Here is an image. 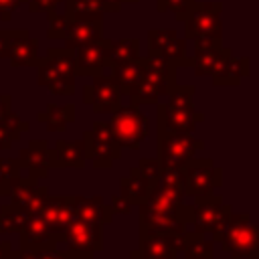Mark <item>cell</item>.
Wrapping results in <instances>:
<instances>
[{
    "label": "cell",
    "mask_w": 259,
    "mask_h": 259,
    "mask_svg": "<svg viewBox=\"0 0 259 259\" xmlns=\"http://www.w3.org/2000/svg\"><path fill=\"white\" fill-rule=\"evenodd\" d=\"M20 235V247L24 249H45V247H57V243H63V239L59 235H55L40 219L38 214H30L26 225L22 227Z\"/></svg>",
    "instance_id": "21"
},
{
    "label": "cell",
    "mask_w": 259,
    "mask_h": 259,
    "mask_svg": "<svg viewBox=\"0 0 259 259\" xmlns=\"http://www.w3.org/2000/svg\"><path fill=\"white\" fill-rule=\"evenodd\" d=\"M158 162L162 168H182L196 152L204 148V142L192 134L158 132Z\"/></svg>",
    "instance_id": "9"
},
{
    "label": "cell",
    "mask_w": 259,
    "mask_h": 259,
    "mask_svg": "<svg viewBox=\"0 0 259 259\" xmlns=\"http://www.w3.org/2000/svg\"><path fill=\"white\" fill-rule=\"evenodd\" d=\"M196 93L194 85H174V89L166 95V103L158 105V132H174V134H192L198 123L204 121V113L196 111L192 105V97Z\"/></svg>",
    "instance_id": "1"
},
{
    "label": "cell",
    "mask_w": 259,
    "mask_h": 259,
    "mask_svg": "<svg viewBox=\"0 0 259 259\" xmlns=\"http://www.w3.org/2000/svg\"><path fill=\"white\" fill-rule=\"evenodd\" d=\"M140 59V40L138 38H121V40H109L107 47V59H105V67H115L127 61H136Z\"/></svg>",
    "instance_id": "29"
},
{
    "label": "cell",
    "mask_w": 259,
    "mask_h": 259,
    "mask_svg": "<svg viewBox=\"0 0 259 259\" xmlns=\"http://www.w3.org/2000/svg\"><path fill=\"white\" fill-rule=\"evenodd\" d=\"M36 259H73L65 251H59L57 247H45L36 251Z\"/></svg>",
    "instance_id": "43"
},
{
    "label": "cell",
    "mask_w": 259,
    "mask_h": 259,
    "mask_svg": "<svg viewBox=\"0 0 259 259\" xmlns=\"http://www.w3.org/2000/svg\"><path fill=\"white\" fill-rule=\"evenodd\" d=\"M194 0H156V6L160 12H166V10H172L176 14V20H182L184 12L190 8Z\"/></svg>",
    "instance_id": "39"
},
{
    "label": "cell",
    "mask_w": 259,
    "mask_h": 259,
    "mask_svg": "<svg viewBox=\"0 0 259 259\" xmlns=\"http://www.w3.org/2000/svg\"><path fill=\"white\" fill-rule=\"evenodd\" d=\"M107 47H109L107 38L77 47L75 49V75L93 77V75L103 73L105 59H107Z\"/></svg>",
    "instance_id": "16"
},
{
    "label": "cell",
    "mask_w": 259,
    "mask_h": 259,
    "mask_svg": "<svg viewBox=\"0 0 259 259\" xmlns=\"http://www.w3.org/2000/svg\"><path fill=\"white\" fill-rule=\"evenodd\" d=\"M10 105H12V95L0 93V119L10 111Z\"/></svg>",
    "instance_id": "47"
},
{
    "label": "cell",
    "mask_w": 259,
    "mask_h": 259,
    "mask_svg": "<svg viewBox=\"0 0 259 259\" xmlns=\"http://www.w3.org/2000/svg\"><path fill=\"white\" fill-rule=\"evenodd\" d=\"M75 208H77V217L81 221H91V223H99V225H107L113 219V212L109 208V204H105L103 196L95 194V196H81L75 194Z\"/></svg>",
    "instance_id": "25"
},
{
    "label": "cell",
    "mask_w": 259,
    "mask_h": 259,
    "mask_svg": "<svg viewBox=\"0 0 259 259\" xmlns=\"http://www.w3.org/2000/svg\"><path fill=\"white\" fill-rule=\"evenodd\" d=\"M174 259H178V257H174Z\"/></svg>",
    "instance_id": "51"
},
{
    "label": "cell",
    "mask_w": 259,
    "mask_h": 259,
    "mask_svg": "<svg viewBox=\"0 0 259 259\" xmlns=\"http://www.w3.org/2000/svg\"><path fill=\"white\" fill-rule=\"evenodd\" d=\"M67 12H91V10H101L99 0H63ZM103 12V10H101Z\"/></svg>",
    "instance_id": "40"
},
{
    "label": "cell",
    "mask_w": 259,
    "mask_h": 259,
    "mask_svg": "<svg viewBox=\"0 0 259 259\" xmlns=\"http://www.w3.org/2000/svg\"><path fill=\"white\" fill-rule=\"evenodd\" d=\"M67 12V10H65ZM71 24L65 34V47L77 49L87 42H97L103 38V12L91 10V12H69Z\"/></svg>",
    "instance_id": "13"
},
{
    "label": "cell",
    "mask_w": 259,
    "mask_h": 259,
    "mask_svg": "<svg viewBox=\"0 0 259 259\" xmlns=\"http://www.w3.org/2000/svg\"><path fill=\"white\" fill-rule=\"evenodd\" d=\"M22 2H26L30 12H47V14H51V12H55V8L63 0H22Z\"/></svg>",
    "instance_id": "41"
},
{
    "label": "cell",
    "mask_w": 259,
    "mask_h": 259,
    "mask_svg": "<svg viewBox=\"0 0 259 259\" xmlns=\"http://www.w3.org/2000/svg\"><path fill=\"white\" fill-rule=\"evenodd\" d=\"M182 200L184 198H180V196L164 190L162 186L154 184L150 188L146 202L138 204V208L144 212H150V214H158V217H178V208H180Z\"/></svg>",
    "instance_id": "23"
},
{
    "label": "cell",
    "mask_w": 259,
    "mask_h": 259,
    "mask_svg": "<svg viewBox=\"0 0 259 259\" xmlns=\"http://www.w3.org/2000/svg\"><path fill=\"white\" fill-rule=\"evenodd\" d=\"M182 172L186 182V196H210L217 188L223 186V170L210 158H190L182 166Z\"/></svg>",
    "instance_id": "10"
},
{
    "label": "cell",
    "mask_w": 259,
    "mask_h": 259,
    "mask_svg": "<svg viewBox=\"0 0 259 259\" xmlns=\"http://www.w3.org/2000/svg\"><path fill=\"white\" fill-rule=\"evenodd\" d=\"M85 158L95 170H109L113 162L121 158V148L113 140L109 121H95L91 130L83 134Z\"/></svg>",
    "instance_id": "8"
},
{
    "label": "cell",
    "mask_w": 259,
    "mask_h": 259,
    "mask_svg": "<svg viewBox=\"0 0 259 259\" xmlns=\"http://www.w3.org/2000/svg\"><path fill=\"white\" fill-rule=\"evenodd\" d=\"M221 2H192L184 12V36L188 40H223Z\"/></svg>",
    "instance_id": "7"
},
{
    "label": "cell",
    "mask_w": 259,
    "mask_h": 259,
    "mask_svg": "<svg viewBox=\"0 0 259 259\" xmlns=\"http://www.w3.org/2000/svg\"><path fill=\"white\" fill-rule=\"evenodd\" d=\"M158 186H162L164 190L184 198L186 196V182H184V172L182 168H162L160 176H158Z\"/></svg>",
    "instance_id": "34"
},
{
    "label": "cell",
    "mask_w": 259,
    "mask_h": 259,
    "mask_svg": "<svg viewBox=\"0 0 259 259\" xmlns=\"http://www.w3.org/2000/svg\"><path fill=\"white\" fill-rule=\"evenodd\" d=\"M10 204H14L16 208L24 210L26 214H36L38 208L42 206L45 198L49 196L47 186L38 184V178L28 174V176H14L10 180Z\"/></svg>",
    "instance_id": "15"
},
{
    "label": "cell",
    "mask_w": 259,
    "mask_h": 259,
    "mask_svg": "<svg viewBox=\"0 0 259 259\" xmlns=\"http://www.w3.org/2000/svg\"><path fill=\"white\" fill-rule=\"evenodd\" d=\"M6 59L10 63V67H36L38 63V40L30 36V32L26 28L16 30L14 38L10 40Z\"/></svg>",
    "instance_id": "19"
},
{
    "label": "cell",
    "mask_w": 259,
    "mask_h": 259,
    "mask_svg": "<svg viewBox=\"0 0 259 259\" xmlns=\"http://www.w3.org/2000/svg\"><path fill=\"white\" fill-rule=\"evenodd\" d=\"M119 194L123 198H127L132 202V206H138L142 202H146L148 194H150V184L146 182V178L142 176V172L136 168L130 170V174H125L119 182Z\"/></svg>",
    "instance_id": "27"
},
{
    "label": "cell",
    "mask_w": 259,
    "mask_h": 259,
    "mask_svg": "<svg viewBox=\"0 0 259 259\" xmlns=\"http://www.w3.org/2000/svg\"><path fill=\"white\" fill-rule=\"evenodd\" d=\"M0 259H16V251L12 249L10 241H0Z\"/></svg>",
    "instance_id": "46"
},
{
    "label": "cell",
    "mask_w": 259,
    "mask_h": 259,
    "mask_svg": "<svg viewBox=\"0 0 259 259\" xmlns=\"http://www.w3.org/2000/svg\"><path fill=\"white\" fill-rule=\"evenodd\" d=\"M109 208H111L113 214H130L132 212V202L127 198H123L121 194H115V196H111Z\"/></svg>",
    "instance_id": "42"
},
{
    "label": "cell",
    "mask_w": 259,
    "mask_h": 259,
    "mask_svg": "<svg viewBox=\"0 0 259 259\" xmlns=\"http://www.w3.org/2000/svg\"><path fill=\"white\" fill-rule=\"evenodd\" d=\"M18 166L20 170H26L28 174L42 178L47 176L51 168V156H49V144L45 140H30L26 148L18 152Z\"/></svg>",
    "instance_id": "20"
},
{
    "label": "cell",
    "mask_w": 259,
    "mask_h": 259,
    "mask_svg": "<svg viewBox=\"0 0 259 259\" xmlns=\"http://www.w3.org/2000/svg\"><path fill=\"white\" fill-rule=\"evenodd\" d=\"M109 77L113 79V83L117 85L121 95H130L134 91V87L138 85V81L142 79V59L127 61V63L111 67V75Z\"/></svg>",
    "instance_id": "28"
},
{
    "label": "cell",
    "mask_w": 259,
    "mask_h": 259,
    "mask_svg": "<svg viewBox=\"0 0 259 259\" xmlns=\"http://www.w3.org/2000/svg\"><path fill=\"white\" fill-rule=\"evenodd\" d=\"M138 225H140V239L152 235H174L188 229L180 217H158L144 210H140Z\"/></svg>",
    "instance_id": "24"
},
{
    "label": "cell",
    "mask_w": 259,
    "mask_h": 259,
    "mask_svg": "<svg viewBox=\"0 0 259 259\" xmlns=\"http://www.w3.org/2000/svg\"><path fill=\"white\" fill-rule=\"evenodd\" d=\"M148 55L166 59L176 67L192 65V59L186 55V40L172 28H152L148 32Z\"/></svg>",
    "instance_id": "12"
},
{
    "label": "cell",
    "mask_w": 259,
    "mask_h": 259,
    "mask_svg": "<svg viewBox=\"0 0 259 259\" xmlns=\"http://www.w3.org/2000/svg\"><path fill=\"white\" fill-rule=\"evenodd\" d=\"M210 241L221 243L231 259H259V227L249 212H231L229 221L210 235Z\"/></svg>",
    "instance_id": "2"
},
{
    "label": "cell",
    "mask_w": 259,
    "mask_h": 259,
    "mask_svg": "<svg viewBox=\"0 0 259 259\" xmlns=\"http://www.w3.org/2000/svg\"><path fill=\"white\" fill-rule=\"evenodd\" d=\"M28 127V121H24L18 113L8 111L0 119V150H10L20 140L22 132H26Z\"/></svg>",
    "instance_id": "31"
},
{
    "label": "cell",
    "mask_w": 259,
    "mask_h": 259,
    "mask_svg": "<svg viewBox=\"0 0 259 259\" xmlns=\"http://www.w3.org/2000/svg\"><path fill=\"white\" fill-rule=\"evenodd\" d=\"M65 253L73 259H93L103 251V225L77 219L65 233Z\"/></svg>",
    "instance_id": "11"
},
{
    "label": "cell",
    "mask_w": 259,
    "mask_h": 259,
    "mask_svg": "<svg viewBox=\"0 0 259 259\" xmlns=\"http://www.w3.org/2000/svg\"><path fill=\"white\" fill-rule=\"evenodd\" d=\"M47 16H49L47 36H49V38H65L67 30H69V24H71V14H69V12H65V14L51 12V14H47Z\"/></svg>",
    "instance_id": "37"
},
{
    "label": "cell",
    "mask_w": 259,
    "mask_h": 259,
    "mask_svg": "<svg viewBox=\"0 0 259 259\" xmlns=\"http://www.w3.org/2000/svg\"><path fill=\"white\" fill-rule=\"evenodd\" d=\"M20 174L18 160L10 158H0V196H8L10 190V180Z\"/></svg>",
    "instance_id": "36"
},
{
    "label": "cell",
    "mask_w": 259,
    "mask_h": 259,
    "mask_svg": "<svg viewBox=\"0 0 259 259\" xmlns=\"http://www.w3.org/2000/svg\"><path fill=\"white\" fill-rule=\"evenodd\" d=\"M16 30H0V59H6V53H8V47H10V40L14 38Z\"/></svg>",
    "instance_id": "45"
},
{
    "label": "cell",
    "mask_w": 259,
    "mask_h": 259,
    "mask_svg": "<svg viewBox=\"0 0 259 259\" xmlns=\"http://www.w3.org/2000/svg\"><path fill=\"white\" fill-rule=\"evenodd\" d=\"M229 53H233V51L229 47H225L223 40H196L190 67H194V73L198 77L212 75Z\"/></svg>",
    "instance_id": "17"
},
{
    "label": "cell",
    "mask_w": 259,
    "mask_h": 259,
    "mask_svg": "<svg viewBox=\"0 0 259 259\" xmlns=\"http://www.w3.org/2000/svg\"><path fill=\"white\" fill-rule=\"evenodd\" d=\"M144 259H174L178 253L170 245L168 235H152V237H142L140 239V249Z\"/></svg>",
    "instance_id": "30"
},
{
    "label": "cell",
    "mask_w": 259,
    "mask_h": 259,
    "mask_svg": "<svg viewBox=\"0 0 259 259\" xmlns=\"http://www.w3.org/2000/svg\"><path fill=\"white\" fill-rule=\"evenodd\" d=\"M51 168H75L83 170L87 164L83 140H57L53 148H49Z\"/></svg>",
    "instance_id": "18"
},
{
    "label": "cell",
    "mask_w": 259,
    "mask_h": 259,
    "mask_svg": "<svg viewBox=\"0 0 259 259\" xmlns=\"http://www.w3.org/2000/svg\"><path fill=\"white\" fill-rule=\"evenodd\" d=\"M180 253H182V259H212L214 247H212V241H208L204 235L190 231V237Z\"/></svg>",
    "instance_id": "33"
},
{
    "label": "cell",
    "mask_w": 259,
    "mask_h": 259,
    "mask_svg": "<svg viewBox=\"0 0 259 259\" xmlns=\"http://www.w3.org/2000/svg\"><path fill=\"white\" fill-rule=\"evenodd\" d=\"M30 214L24 210L16 208L14 204L6 202L0 206V235H10V233H20L22 227L26 225Z\"/></svg>",
    "instance_id": "32"
},
{
    "label": "cell",
    "mask_w": 259,
    "mask_h": 259,
    "mask_svg": "<svg viewBox=\"0 0 259 259\" xmlns=\"http://www.w3.org/2000/svg\"><path fill=\"white\" fill-rule=\"evenodd\" d=\"M20 2L22 0H0V16H2L4 22H8L12 18L14 10L20 6Z\"/></svg>",
    "instance_id": "44"
},
{
    "label": "cell",
    "mask_w": 259,
    "mask_h": 259,
    "mask_svg": "<svg viewBox=\"0 0 259 259\" xmlns=\"http://www.w3.org/2000/svg\"><path fill=\"white\" fill-rule=\"evenodd\" d=\"M127 259H144V257H142V253L136 249V251H132V253H130V257H127Z\"/></svg>",
    "instance_id": "49"
},
{
    "label": "cell",
    "mask_w": 259,
    "mask_h": 259,
    "mask_svg": "<svg viewBox=\"0 0 259 259\" xmlns=\"http://www.w3.org/2000/svg\"><path fill=\"white\" fill-rule=\"evenodd\" d=\"M63 200H65V196H47L45 202H42V206H40L38 212H36L38 219H40L55 235H59L61 239H63V235L57 231V221H59V210H61Z\"/></svg>",
    "instance_id": "35"
},
{
    "label": "cell",
    "mask_w": 259,
    "mask_h": 259,
    "mask_svg": "<svg viewBox=\"0 0 259 259\" xmlns=\"http://www.w3.org/2000/svg\"><path fill=\"white\" fill-rule=\"evenodd\" d=\"M249 71H251L249 57H233V53H229L210 77L217 87H225V85L235 87L243 81V77H249Z\"/></svg>",
    "instance_id": "22"
},
{
    "label": "cell",
    "mask_w": 259,
    "mask_h": 259,
    "mask_svg": "<svg viewBox=\"0 0 259 259\" xmlns=\"http://www.w3.org/2000/svg\"><path fill=\"white\" fill-rule=\"evenodd\" d=\"M140 59H142V79L127 95L130 103L134 105L158 103L160 97H166L176 85V65L154 55Z\"/></svg>",
    "instance_id": "3"
},
{
    "label": "cell",
    "mask_w": 259,
    "mask_h": 259,
    "mask_svg": "<svg viewBox=\"0 0 259 259\" xmlns=\"http://www.w3.org/2000/svg\"><path fill=\"white\" fill-rule=\"evenodd\" d=\"M75 119H77V115H75V103H65V105L49 103L47 109L36 115V121L45 123L47 132H65L67 125L73 123Z\"/></svg>",
    "instance_id": "26"
},
{
    "label": "cell",
    "mask_w": 259,
    "mask_h": 259,
    "mask_svg": "<svg viewBox=\"0 0 259 259\" xmlns=\"http://www.w3.org/2000/svg\"><path fill=\"white\" fill-rule=\"evenodd\" d=\"M121 91L109 75H93V81L83 87V103L91 105L95 113H111L121 105Z\"/></svg>",
    "instance_id": "14"
},
{
    "label": "cell",
    "mask_w": 259,
    "mask_h": 259,
    "mask_svg": "<svg viewBox=\"0 0 259 259\" xmlns=\"http://www.w3.org/2000/svg\"><path fill=\"white\" fill-rule=\"evenodd\" d=\"M233 206L223 200L221 194H210L202 198H194L192 204H186L182 200L178 208V217L184 221V225L200 235H214L231 217Z\"/></svg>",
    "instance_id": "5"
},
{
    "label": "cell",
    "mask_w": 259,
    "mask_h": 259,
    "mask_svg": "<svg viewBox=\"0 0 259 259\" xmlns=\"http://www.w3.org/2000/svg\"><path fill=\"white\" fill-rule=\"evenodd\" d=\"M138 170L142 172V176L146 178V182H148L150 188H152V186L158 182V176H160L162 166H160L158 158H142L140 164H138Z\"/></svg>",
    "instance_id": "38"
},
{
    "label": "cell",
    "mask_w": 259,
    "mask_h": 259,
    "mask_svg": "<svg viewBox=\"0 0 259 259\" xmlns=\"http://www.w3.org/2000/svg\"><path fill=\"white\" fill-rule=\"evenodd\" d=\"M109 130L121 150H138L150 136V119L146 113H142L140 105H119L115 111H111Z\"/></svg>",
    "instance_id": "6"
},
{
    "label": "cell",
    "mask_w": 259,
    "mask_h": 259,
    "mask_svg": "<svg viewBox=\"0 0 259 259\" xmlns=\"http://www.w3.org/2000/svg\"><path fill=\"white\" fill-rule=\"evenodd\" d=\"M99 4H101V10H103V12H105V10L119 12V10H121L123 0H99Z\"/></svg>",
    "instance_id": "48"
},
{
    "label": "cell",
    "mask_w": 259,
    "mask_h": 259,
    "mask_svg": "<svg viewBox=\"0 0 259 259\" xmlns=\"http://www.w3.org/2000/svg\"><path fill=\"white\" fill-rule=\"evenodd\" d=\"M123 2H138V0H123Z\"/></svg>",
    "instance_id": "50"
},
{
    "label": "cell",
    "mask_w": 259,
    "mask_h": 259,
    "mask_svg": "<svg viewBox=\"0 0 259 259\" xmlns=\"http://www.w3.org/2000/svg\"><path fill=\"white\" fill-rule=\"evenodd\" d=\"M36 83L47 87L53 95L75 93V51L73 49H49L47 57L36 63Z\"/></svg>",
    "instance_id": "4"
}]
</instances>
